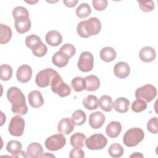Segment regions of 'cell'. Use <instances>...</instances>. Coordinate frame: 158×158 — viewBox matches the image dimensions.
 <instances>
[{"mask_svg": "<svg viewBox=\"0 0 158 158\" xmlns=\"http://www.w3.org/2000/svg\"><path fill=\"white\" fill-rule=\"evenodd\" d=\"M46 42L51 46H57L62 41V36L60 33L56 30L48 31L45 36Z\"/></svg>", "mask_w": 158, "mask_h": 158, "instance_id": "ac0fdd59", "label": "cell"}, {"mask_svg": "<svg viewBox=\"0 0 158 158\" xmlns=\"http://www.w3.org/2000/svg\"><path fill=\"white\" fill-rule=\"evenodd\" d=\"M92 4L95 10L98 11L104 10L107 6V1L106 0H93Z\"/></svg>", "mask_w": 158, "mask_h": 158, "instance_id": "b9f144b4", "label": "cell"}, {"mask_svg": "<svg viewBox=\"0 0 158 158\" xmlns=\"http://www.w3.org/2000/svg\"><path fill=\"white\" fill-rule=\"evenodd\" d=\"M117 56L115 50L110 46H106L100 51L99 56L102 60L106 62H110L113 61Z\"/></svg>", "mask_w": 158, "mask_h": 158, "instance_id": "603a6c76", "label": "cell"}, {"mask_svg": "<svg viewBox=\"0 0 158 158\" xmlns=\"http://www.w3.org/2000/svg\"><path fill=\"white\" fill-rule=\"evenodd\" d=\"M71 86L75 91L80 92L86 88L85 80L82 77H76L72 79Z\"/></svg>", "mask_w": 158, "mask_h": 158, "instance_id": "1f68e13d", "label": "cell"}, {"mask_svg": "<svg viewBox=\"0 0 158 158\" xmlns=\"http://www.w3.org/2000/svg\"><path fill=\"white\" fill-rule=\"evenodd\" d=\"M78 68L83 72L91 71L94 65V57L93 54L88 51L81 52L77 63Z\"/></svg>", "mask_w": 158, "mask_h": 158, "instance_id": "30bf717a", "label": "cell"}, {"mask_svg": "<svg viewBox=\"0 0 158 158\" xmlns=\"http://www.w3.org/2000/svg\"><path fill=\"white\" fill-rule=\"evenodd\" d=\"M70 58L64 52L59 51L55 52L52 57V62L54 65L58 67H64L69 63Z\"/></svg>", "mask_w": 158, "mask_h": 158, "instance_id": "7402d4cb", "label": "cell"}, {"mask_svg": "<svg viewBox=\"0 0 158 158\" xmlns=\"http://www.w3.org/2000/svg\"><path fill=\"white\" fill-rule=\"evenodd\" d=\"M144 138L143 130L138 127L128 130L123 136V142L125 146L131 148L138 145Z\"/></svg>", "mask_w": 158, "mask_h": 158, "instance_id": "3957f363", "label": "cell"}, {"mask_svg": "<svg viewBox=\"0 0 158 158\" xmlns=\"http://www.w3.org/2000/svg\"><path fill=\"white\" fill-rule=\"evenodd\" d=\"M22 144L20 141L16 140L9 141L6 145V149L8 152L12 154V156L17 154L22 150Z\"/></svg>", "mask_w": 158, "mask_h": 158, "instance_id": "e575fe53", "label": "cell"}, {"mask_svg": "<svg viewBox=\"0 0 158 158\" xmlns=\"http://www.w3.org/2000/svg\"><path fill=\"white\" fill-rule=\"evenodd\" d=\"M86 115L82 110H76L72 115V120L74 125L80 126L82 125L86 122Z\"/></svg>", "mask_w": 158, "mask_h": 158, "instance_id": "f1b7e54d", "label": "cell"}, {"mask_svg": "<svg viewBox=\"0 0 158 158\" xmlns=\"http://www.w3.org/2000/svg\"><path fill=\"white\" fill-rule=\"evenodd\" d=\"M30 105L33 108H39L44 104V99L41 92L38 90L31 91L28 95Z\"/></svg>", "mask_w": 158, "mask_h": 158, "instance_id": "e0dca14e", "label": "cell"}, {"mask_svg": "<svg viewBox=\"0 0 158 158\" xmlns=\"http://www.w3.org/2000/svg\"><path fill=\"white\" fill-rule=\"evenodd\" d=\"M12 35L11 28L4 24H0V43L1 44L8 43Z\"/></svg>", "mask_w": 158, "mask_h": 158, "instance_id": "484cf974", "label": "cell"}, {"mask_svg": "<svg viewBox=\"0 0 158 158\" xmlns=\"http://www.w3.org/2000/svg\"><path fill=\"white\" fill-rule=\"evenodd\" d=\"M156 88L151 84H146L138 88L135 91L136 99H141L146 102H149L157 96Z\"/></svg>", "mask_w": 158, "mask_h": 158, "instance_id": "5b68a950", "label": "cell"}, {"mask_svg": "<svg viewBox=\"0 0 158 158\" xmlns=\"http://www.w3.org/2000/svg\"><path fill=\"white\" fill-rule=\"evenodd\" d=\"M31 49L33 55L39 57L44 56L48 52V48L46 45L42 41L38 43Z\"/></svg>", "mask_w": 158, "mask_h": 158, "instance_id": "836d02e7", "label": "cell"}, {"mask_svg": "<svg viewBox=\"0 0 158 158\" xmlns=\"http://www.w3.org/2000/svg\"><path fill=\"white\" fill-rule=\"evenodd\" d=\"M148 130L152 133L157 134L158 132V118L157 117L151 118L147 123Z\"/></svg>", "mask_w": 158, "mask_h": 158, "instance_id": "ab89813d", "label": "cell"}, {"mask_svg": "<svg viewBox=\"0 0 158 158\" xmlns=\"http://www.w3.org/2000/svg\"><path fill=\"white\" fill-rule=\"evenodd\" d=\"M122 131V125L119 122L111 121L106 128V135L112 138H117Z\"/></svg>", "mask_w": 158, "mask_h": 158, "instance_id": "d6986e66", "label": "cell"}, {"mask_svg": "<svg viewBox=\"0 0 158 158\" xmlns=\"http://www.w3.org/2000/svg\"><path fill=\"white\" fill-rule=\"evenodd\" d=\"M74 123L70 118H64L61 119L57 125L58 131L62 135H69L74 129Z\"/></svg>", "mask_w": 158, "mask_h": 158, "instance_id": "9a60e30c", "label": "cell"}, {"mask_svg": "<svg viewBox=\"0 0 158 158\" xmlns=\"http://www.w3.org/2000/svg\"><path fill=\"white\" fill-rule=\"evenodd\" d=\"M101 30V23L96 17H91L86 20L79 22L77 27L78 35L84 38L96 35Z\"/></svg>", "mask_w": 158, "mask_h": 158, "instance_id": "7a4b0ae2", "label": "cell"}, {"mask_svg": "<svg viewBox=\"0 0 158 158\" xmlns=\"http://www.w3.org/2000/svg\"><path fill=\"white\" fill-rule=\"evenodd\" d=\"M66 143V139L62 134H56L48 137L44 144L46 148L51 151H56L62 149Z\"/></svg>", "mask_w": 158, "mask_h": 158, "instance_id": "9c48e42d", "label": "cell"}, {"mask_svg": "<svg viewBox=\"0 0 158 158\" xmlns=\"http://www.w3.org/2000/svg\"><path fill=\"white\" fill-rule=\"evenodd\" d=\"M86 81L85 89L88 91H94L97 90L100 86V80L99 78L94 75L86 76L85 78Z\"/></svg>", "mask_w": 158, "mask_h": 158, "instance_id": "cb8c5ba5", "label": "cell"}, {"mask_svg": "<svg viewBox=\"0 0 158 158\" xmlns=\"http://www.w3.org/2000/svg\"><path fill=\"white\" fill-rule=\"evenodd\" d=\"M51 90L53 93L57 94L60 97L64 98L70 94V87L62 80V77L57 74L52 79L51 83Z\"/></svg>", "mask_w": 158, "mask_h": 158, "instance_id": "8992f818", "label": "cell"}, {"mask_svg": "<svg viewBox=\"0 0 158 158\" xmlns=\"http://www.w3.org/2000/svg\"><path fill=\"white\" fill-rule=\"evenodd\" d=\"M41 41L40 38L34 34L30 35L26 37L25 38V44L27 47H28L30 49H31L35 44H36L38 43Z\"/></svg>", "mask_w": 158, "mask_h": 158, "instance_id": "60d3db41", "label": "cell"}, {"mask_svg": "<svg viewBox=\"0 0 158 158\" xmlns=\"http://www.w3.org/2000/svg\"><path fill=\"white\" fill-rule=\"evenodd\" d=\"M12 14L14 19L20 17H29L28 10L22 6H17L15 7L12 10Z\"/></svg>", "mask_w": 158, "mask_h": 158, "instance_id": "f35d334b", "label": "cell"}, {"mask_svg": "<svg viewBox=\"0 0 158 158\" xmlns=\"http://www.w3.org/2000/svg\"><path fill=\"white\" fill-rule=\"evenodd\" d=\"M57 74V72L53 69H45L38 72L35 77V83L39 87H47L51 85V81Z\"/></svg>", "mask_w": 158, "mask_h": 158, "instance_id": "277c9868", "label": "cell"}, {"mask_svg": "<svg viewBox=\"0 0 158 158\" xmlns=\"http://www.w3.org/2000/svg\"><path fill=\"white\" fill-rule=\"evenodd\" d=\"M12 68L8 64H2L0 66V78L2 81L9 80L12 76Z\"/></svg>", "mask_w": 158, "mask_h": 158, "instance_id": "4dcf8cb0", "label": "cell"}, {"mask_svg": "<svg viewBox=\"0 0 158 158\" xmlns=\"http://www.w3.org/2000/svg\"><path fill=\"white\" fill-rule=\"evenodd\" d=\"M14 20V26L19 33L23 34L30 29L31 21L29 17H20Z\"/></svg>", "mask_w": 158, "mask_h": 158, "instance_id": "7c38bea8", "label": "cell"}, {"mask_svg": "<svg viewBox=\"0 0 158 158\" xmlns=\"http://www.w3.org/2000/svg\"><path fill=\"white\" fill-rule=\"evenodd\" d=\"M123 152L124 150L122 145L117 143L112 144L108 149L109 154L112 157L114 158L122 157V155L123 154Z\"/></svg>", "mask_w": 158, "mask_h": 158, "instance_id": "f546056e", "label": "cell"}, {"mask_svg": "<svg viewBox=\"0 0 158 158\" xmlns=\"http://www.w3.org/2000/svg\"><path fill=\"white\" fill-rule=\"evenodd\" d=\"M130 68L129 65L125 62H117L114 67L115 75L119 78H125L129 76Z\"/></svg>", "mask_w": 158, "mask_h": 158, "instance_id": "5bb4252c", "label": "cell"}, {"mask_svg": "<svg viewBox=\"0 0 158 158\" xmlns=\"http://www.w3.org/2000/svg\"><path fill=\"white\" fill-rule=\"evenodd\" d=\"M139 6L142 11L149 12L154 9V2L152 1H138Z\"/></svg>", "mask_w": 158, "mask_h": 158, "instance_id": "74e56055", "label": "cell"}, {"mask_svg": "<svg viewBox=\"0 0 158 158\" xmlns=\"http://www.w3.org/2000/svg\"><path fill=\"white\" fill-rule=\"evenodd\" d=\"M143 155L140 152H135L133 154L130 155V157H143Z\"/></svg>", "mask_w": 158, "mask_h": 158, "instance_id": "bcb514c9", "label": "cell"}, {"mask_svg": "<svg viewBox=\"0 0 158 158\" xmlns=\"http://www.w3.org/2000/svg\"><path fill=\"white\" fill-rule=\"evenodd\" d=\"M78 0H72V1H67L64 0L63 1L64 4L68 7H73L76 6V4L78 3Z\"/></svg>", "mask_w": 158, "mask_h": 158, "instance_id": "ee69618b", "label": "cell"}, {"mask_svg": "<svg viewBox=\"0 0 158 158\" xmlns=\"http://www.w3.org/2000/svg\"><path fill=\"white\" fill-rule=\"evenodd\" d=\"M107 143V138L101 133H96L86 139L85 144L90 150H100L103 149Z\"/></svg>", "mask_w": 158, "mask_h": 158, "instance_id": "52a82bcc", "label": "cell"}, {"mask_svg": "<svg viewBox=\"0 0 158 158\" xmlns=\"http://www.w3.org/2000/svg\"><path fill=\"white\" fill-rule=\"evenodd\" d=\"M113 101L110 96L102 95L98 100V106L105 112H110L113 108Z\"/></svg>", "mask_w": 158, "mask_h": 158, "instance_id": "4316f807", "label": "cell"}, {"mask_svg": "<svg viewBox=\"0 0 158 158\" xmlns=\"http://www.w3.org/2000/svg\"><path fill=\"white\" fill-rule=\"evenodd\" d=\"M146 103L147 102L141 99H136L131 104V110L136 113L141 112L146 110V109L147 108Z\"/></svg>", "mask_w": 158, "mask_h": 158, "instance_id": "d590c367", "label": "cell"}, {"mask_svg": "<svg viewBox=\"0 0 158 158\" xmlns=\"http://www.w3.org/2000/svg\"><path fill=\"white\" fill-rule=\"evenodd\" d=\"M83 105L88 110L96 109L98 107V99L94 95H88L83 99Z\"/></svg>", "mask_w": 158, "mask_h": 158, "instance_id": "83f0119b", "label": "cell"}, {"mask_svg": "<svg viewBox=\"0 0 158 158\" xmlns=\"http://www.w3.org/2000/svg\"><path fill=\"white\" fill-rule=\"evenodd\" d=\"M27 154L28 157H41L43 154V148L38 143H31L27 146Z\"/></svg>", "mask_w": 158, "mask_h": 158, "instance_id": "ffe728a7", "label": "cell"}, {"mask_svg": "<svg viewBox=\"0 0 158 158\" xmlns=\"http://www.w3.org/2000/svg\"><path fill=\"white\" fill-rule=\"evenodd\" d=\"M106 117L101 112L96 111L90 114L89 116V124L94 129L101 128L104 123Z\"/></svg>", "mask_w": 158, "mask_h": 158, "instance_id": "4fadbf2b", "label": "cell"}, {"mask_svg": "<svg viewBox=\"0 0 158 158\" xmlns=\"http://www.w3.org/2000/svg\"><path fill=\"white\" fill-rule=\"evenodd\" d=\"M32 76V69L28 65H22L20 66L16 73L17 80L22 83H27L30 81Z\"/></svg>", "mask_w": 158, "mask_h": 158, "instance_id": "8fae6325", "label": "cell"}, {"mask_svg": "<svg viewBox=\"0 0 158 158\" xmlns=\"http://www.w3.org/2000/svg\"><path fill=\"white\" fill-rule=\"evenodd\" d=\"M70 158H83L85 157L84 151L80 148H74L69 154Z\"/></svg>", "mask_w": 158, "mask_h": 158, "instance_id": "7bdbcfd3", "label": "cell"}, {"mask_svg": "<svg viewBox=\"0 0 158 158\" xmlns=\"http://www.w3.org/2000/svg\"><path fill=\"white\" fill-rule=\"evenodd\" d=\"M11 157H28L27 152H25V151H22V150L19 152H18L17 154L12 156Z\"/></svg>", "mask_w": 158, "mask_h": 158, "instance_id": "f6af8a7d", "label": "cell"}, {"mask_svg": "<svg viewBox=\"0 0 158 158\" xmlns=\"http://www.w3.org/2000/svg\"><path fill=\"white\" fill-rule=\"evenodd\" d=\"M130 101L123 97L117 98L113 103V107L115 110L119 113H125L128 112L130 106Z\"/></svg>", "mask_w": 158, "mask_h": 158, "instance_id": "44dd1931", "label": "cell"}, {"mask_svg": "<svg viewBox=\"0 0 158 158\" xmlns=\"http://www.w3.org/2000/svg\"><path fill=\"white\" fill-rule=\"evenodd\" d=\"M75 12L78 17L83 19L90 15L91 13V9L87 3H81L77 8Z\"/></svg>", "mask_w": 158, "mask_h": 158, "instance_id": "d6a6232c", "label": "cell"}, {"mask_svg": "<svg viewBox=\"0 0 158 158\" xmlns=\"http://www.w3.org/2000/svg\"><path fill=\"white\" fill-rule=\"evenodd\" d=\"M156 56V51L151 46H144L142 48L139 52V57L144 62H151L153 61Z\"/></svg>", "mask_w": 158, "mask_h": 158, "instance_id": "2e32d148", "label": "cell"}, {"mask_svg": "<svg viewBox=\"0 0 158 158\" xmlns=\"http://www.w3.org/2000/svg\"><path fill=\"white\" fill-rule=\"evenodd\" d=\"M7 98L12 104L11 110L14 114L25 115L28 112L25 96L21 90L15 86L9 88L7 91Z\"/></svg>", "mask_w": 158, "mask_h": 158, "instance_id": "6da1fadb", "label": "cell"}, {"mask_svg": "<svg viewBox=\"0 0 158 158\" xmlns=\"http://www.w3.org/2000/svg\"><path fill=\"white\" fill-rule=\"evenodd\" d=\"M25 122L24 119L20 115H15L12 117L8 127L9 133L14 136L22 135L25 129Z\"/></svg>", "mask_w": 158, "mask_h": 158, "instance_id": "ba28073f", "label": "cell"}, {"mask_svg": "<svg viewBox=\"0 0 158 158\" xmlns=\"http://www.w3.org/2000/svg\"><path fill=\"white\" fill-rule=\"evenodd\" d=\"M27 3H29V4H35V3H36V2H38V1H26Z\"/></svg>", "mask_w": 158, "mask_h": 158, "instance_id": "7dc6e473", "label": "cell"}, {"mask_svg": "<svg viewBox=\"0 0 158 158\" xmlns=\"http://www.w3.org/2000/svg\"><path fill=\"white\" fill-rule=\"evenodd\" d=\"M59 51L64 52L70 59L75 55L76 52V49L75 46L72 44L66 43L60 47Z\"/></svg>", "mask_w": 158, "mask_h": 158, "instance_id": "8d00e7d4", "label": "cell"}, {"mask_svg": "<svg viewBox=\"0 0 158 158\" xmlns=\"http://www.w3.org/2000/svg\"><path fill=\"white\" fill-rule=\"evenodd\" d=\"M86 137L82 133H75L70 136V143L73 148H82L86 142Z\"/></svg>", "mask_w": 158, "mask_h": 158, "instance_id": "d4e9b609", "label": "cell"}]
</instances>
